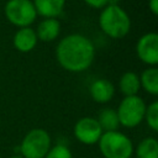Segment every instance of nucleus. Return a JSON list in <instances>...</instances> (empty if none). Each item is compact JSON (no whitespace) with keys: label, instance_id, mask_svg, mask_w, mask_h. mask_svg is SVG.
Here are the masks:
<instances>
[{"label":"nucleus","instance_id":"nucleus-20","mask_svg":"<svg viewBox=\"0 0 158 158\" xmlns=\"http://www.w3.org/2000/svg\"><path fill=\"white\" fill-rule=\"evenodd\" d=\"M148 9L156 16L158 14V0H148Z\"/></svg>","mask_w":158,"mask_h":158},{"label":"nucleus","instance_id":"nucleus-2","mask_svg":"<svg viewBox=\"0 0 158 158\" xmlns=\"http://www.w3.org/2000/svg\"><path fill=\"white\" fill-rule=\"evenodd\" d=\"M99 26L107 37L120 40L128 35L131 30V19L118 4H109L101 9L99 15Z\"/></svg>","mask_w":158,"mask_h":158},{"label":"nucleus","instance_id":"nucleus-15","mask_svg":"<svg viewBox=\"0 0 158 158\" xmlns=\"http://www.w3.org/2000/svg\"><path fill=\"white\" fill-rule=\"evenodd\" d=\"M98 122L102 130V132H110V131H117L120 127L117 112L114 109L105 107L99 112Z\"/></svg>","mask_w":158,"mask_h":158},{"label":"nucleus","instance_id":"nucleus-14","mask_svg":"<svg viewBox=\"0 0 158 158\" xmlns=\"http://www.w3.org/2000/svg\"><path fill=\"white\" fill-rule=\"evenodd\" d=\"M139 77L141 88L148 94L157 96L158 95V69L157 67H148L146 68Z\"/></svg>","mask_w":158,"mask_h":158},{"label":"nucleus","instance_id":"nucleus-3","mask_svg":"<svg viewBox=\"0 0 158 158\" xmlns=\"http://www.w3.org/2000/svg\"><path fill=\"white\" fill-rule=\"evenodd\" d=\"M98 144L104 158H131L135 149L131 138L118 130L102 132Z\"/></svg>","mask_w":158,"mask_h":158},{"label":"nucleus","instance_id":"nucleus-4","mask_svg":"<svg viewBox=\"0 0 158 158\" xmlns=\"http://www.w3.org/2000/svg\"><path fill=\"white\" fill-rule=\"evenodd\" d=\"M52 147L49 133L43 128L30 130L20 143V154L23 158H44Z\"/></svg>","mask_w":158,"mask_h":158},{"label":"nucleus","instance_id":"nucleus-21","mask_svg":"<svg viewBox=\"0 0 158 158\" xmlns=\"http://www.w3.org/2000/svg\"><path fill=\"white\" fill-rule=\"evenodd\" d=\"M10 158H23V157H22V156H21L20 153H16V154H14V156H11Z\"/></svg>","mask_w":158,"mask_h":158},{"label":"nucleus","instance_id":"nucleus-8","mask_svg":"<svg viewBox=\"0 0 158 158\" xmlns=\"http://www.w3.org/2000/svg\"><path fill=\"white\" fill-rule=\"evenodd\" d=\"M136 54L141 62L148 67H156L158 63V35L147 32L142 35L136 43Z\"/></svg>","mask_w":158,"mask_h":158},{"label":"nucleus","instance_id":"nucleus-19","mask_svg":"<svg viewBox=\"0 0 158 158\" xmlns=\"http://www.w3.org/2000/svg\"><path fill=\"white\" fill-rule=\"evenodd\" d=\"M89 7L91 9H96V10H101L104 9L107 4H109V0H83Z\"/></svg>","mask_w":158,"mask_h":158},{"label":"nucleus","instance_id":"nucleus-1","mask_svg":"<svg viewBox=\"0 0 158 158\" xmlns=\"http://www.w3.org/2000/svg\"><path fill=\"white\" fill-rule=\"evenodd\" d=\"M56 58L63 69L72 73H80L93 64L95 46L86 36L72 33L63 37L57 44Z\"/></svg>","mask_w":158,"mask_h":158},{"label":"nucleus","instance_id":"nucleus-12","mask_svg":"<svg viewBox=\"0 0 158 158\" xmlns=\"http://www.w3.org/2000/svg\"><path fill=\"white\" fill-rule=\"evenodd\" d=\"M37 38L43 42H52L54 41L60 32V23L58 19H43L37 28L35 30Z\"/></svg>","mask_w":158,"mask_h":158},{"label":"nucleus","instance_id":"nucleus-17","mask_svg":"<svg viewBox=\"0 0 158 158\" xmlns=\"http://www.w3.org/2000/svg\"><path fill=\"white\" fill-rule=\"evenodd\" d=\"M144 120L152 131L154 132L158 131V101L157 100L152 101L148 106H146Z\"/></svg>","mask_w":158,"mask_h":158},{"label":"nucleus","instance_id":"nucleus-11","mask_svg":"<svg viewBox=\"0 0 158 158\" xmlns=\"http://www.w3.org/2000/svg\"><path fill=\"white\" fill-rule=\"evenodd\" d=\"M67 0H32L37 15L43 19H58L63 14Z\"/></svg>","mask_w":158,"mask_h":158},{"label":"nucleus","instance_id":"nucleus-10","mask_svg":"<svg viewBox=\"0 0 158 158\" xmlns=\"http://www.w3.org/2000/svg\"><path fill=\"white\" fill-rule=\"evenodd\" d=\"M37 42H38V38H37L36 31L31 28V26L19 28L15 32L14 40H12L14 47L21 53H27L35 49V47L37 46Z\"/></svg>","mask_w":158,"mask_h":158},{"label":"nucleus","instance_id":"nucleus-7","mask_svg":"<svg viewBox=\"0 0 158 158\" xmlns=\"http://www.w3.org/2000/svg\"><path fill=\"white\" fill-rule=\"evenodd\" d=\"M73 132H74L75 138L80 143L86 144V146L98 143L102 135V130L98 120L94 117H89V116L79 118L74 125Z\"/></svg>","mask_w":158,"mask_h":158},{"label":"nucleus","instance_id":"nucleus-9","mask_svg":"<svg viewBox=\"0 0 158 158\" xmlns=\"http://www.w3.org/2000/svg\"><path fill=\"white\" fill-rule=\"evenodd\" d=\"M89 94L95 102H109L115 95V85L109 79H96L89 86Z\"/></svg>","mask_w":158,"mask_h":158},{"label":"nucleus","instance_id":"nucleus-16","mask_svg":"<svg viewBox=\"0 0 158 158\" xmlns=\"http://www.w3.org/2000/svg\"><path fill=\"white\" fill-rule=\"evenodd\" d=\"M136 158H158V142L154 137L143 138L136 149H133Z\"/></svg>","mask_w":158,"mask_h":158},{"label":"nucleus","instance_id":"nucleus-18","mask_svg":"<svg viewBox=\"0 0 158 158\" xmlns=\"http://www.w3.org/2000/svg\"><path fill=\"white\" fill-rule=\"evenodd\" d=\"M44 158H73V154L68 146L63 143H58L51 147V149L47 152Z\"/></svg>","mask_w":158,"mask_h":158},{"label":"nucleus","instance_id":"nucleus-6","mask_svg":"<svg viewBox=\"0 0 158 158\" xmlns=\"http://www.w3.org/2000/svg\"><path fill=\"white\" fill-rule=\"evenodd\" d=\"M4 14L6 20L17 28L30 27L38 16L32 0H7Z\"/></svg>","mask_w":158,"mask_h":158},{"label":"nucleus","instance_id":"nucleus-13","mask_svg":"<svg viewBox=\"0 0 158 158\" xmlns=\"http://www.w3.org/2000/svg\"><path fill=\"white\" fill-rule=\"evenodd\" d=\"M118 89L123 96L137 95L139 89H141L138 74L135 72H131V70L125 72L118 80Z\"/></svg>","mask_w":158,"mask_h":158},{"label":"nucleus","instance_id":"nucleus-5","mask_svg":"<svg viewBox=\"0 0 158 158\" xmlns=\"http://www.w3.org/2000/svg\"><path fill=\"white\" fill-rule=\"evenodd\" d=\"M146 106L144 100L138 95L123 96L116 110L120 126L126 128L137 127L144 120Z\"/></svg>","mask_w":158,"mask_h":158}]
</instances>
